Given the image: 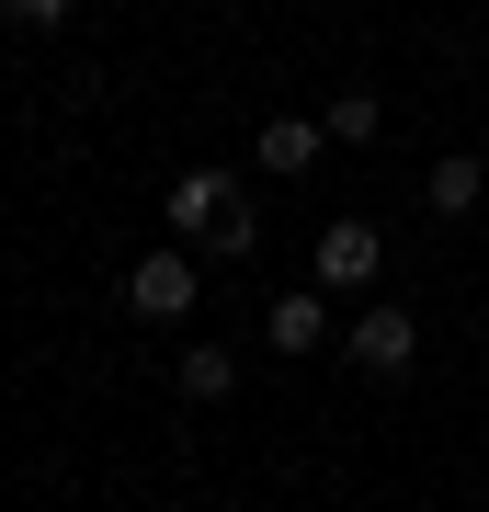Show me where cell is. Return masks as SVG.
I'll list each match as a JSON object with an SVG mask.
<instances>
[{
  "label": "cell",
  "instance_id": "6da1fadb",
  "mask_svg": "<svg viewBox=\"0 0 489 512\" xmlns=\"http://www.w3.org/2000/svg\"><path fill=\"white\" fill-rule=\"evenodd\" d=\"M194 296H205V251H194V239H171V251H137V262H126V319L171 330Z\"/></svg>",
  "mask_w": 489,
  "mask_h": 512
},
{
  "label": "cell",
  "instance_id": "7a4b0ae2",
  "mask_svg": "<svg viewBox=\"0 0 489 512\" xmlns=\"http://www.w3.org/2000/svg\"><path fill=\"white\" fill-rule=\"evenodd\" d=\"M376 274H387V239L364 228V217H330L319 251H308V285H319V296H364Z\"/></svg>",
  "mask_w": 489,
  "mask_h": 512
},
{
  "label": "cell",
  "instance_id": "3957f363",
  "mask_svg": "<svg viewBox=\"0 0 489 512\" xmlns=\"http://www.w3.org/2000/svg\"><path fill=\"white\" fill-rule=\"evenodd\" d=\"M342 353H353L364 376H410V365H421V319H410V308H364Z\"/></svg>",
  "mask_w": 489,
  "mask_h": 512
},
{
  "label": "cell",
  "instance_id": "277c9868",
  "mask_svg": "<svg viewBox=\"0 0 489 512\" xmlns=\"http://www.w3.org/2000/svg\"><path fill=\"white\" fill-rule=\"evenodd\" d=\"M262 330H273V353H330V296H319V285L273 296V308H262Z\"/></svg>",
  "mask_w": 489,
  "mask_h": 512
},
{
  "label": "cell",
  "instance_id": "5b68a950",
  "mask_svg": "<svg viewBox=\"0 0 489 512\" xmlns=\"http://www.w3.org/2000/svg\"><path fill=\"white\" fill-rule=\"evenodd\" d=\"M228 194H239L228 171H171V194H160V205H171V228H182V239H205V228L228 217Z\"/></svg>",
  "mask_w": 489,
  "mask_h": 512
},
{
  "label": "cell",
  "instance_id": "8992f818",
  "mask_svg": "<svg viewBox=\"0 0 489 512\" xmlns=\"http://www.w3.org/2000/svg\"><path fill=\"white\" fill-rule=\"evenodd\" d=\"M478 194H489V160H478V148H444V160L421 171V205H433V217H467Z\"/></svg>",
  "mask_w": 489,
  "mask_h": 512
},
{
  "label": "cell",
  "instance_id": "52a82bcc",
  "mask_svg": "<svg viewBox=\"0 0 489 512\" xmlns=\"http://www.w3.org/2000/svg\"><path fill=\"white\" fill-rule=\"evenodd\" d=\"M319 148H330V126H308V114H273V126L251 137V160H262V171H319Z\"/></svg>",
  "mask_w": 489,
  "mask_h": 512
},
{
  "label": "cell",
  "instance_id": "ba28073f",
  "mask_svg": "<svg viewBox=\"0 0 489 512\" xmlns=\"http://www.w3.org/2000/svg\"><path fill=\"white\" fill-rule=\"evenodd\" d=\"M262 251V217H251V194H228V217L205 228V262H251Z\"/></svg>",
  "mask_w": 489,
  "mask_h": 512
},
{
  "label": "cell",
  "instance_id": "9c48e42d",
  "mask_svg": "<svg viewBox=\"0 0 489 512\" xmlns=\"http://www.w3.org/2000/svg\"><path fill=\"white\" fill-rule=\"evenodd\" d=\"M228 387H239V353H217V342L182 353V399H228Z\"/></svg>",
  "mask_w": 489,
  "mask_h": 512
},
{
  "label": "cell",
  "instance_id": "30bf717a",
  "mask_svg": "<svg viewBox=\"0 0 489 512\" xmlns=\"http://www.w3.org/2000/svg\"><path fill=\"white\" fill-rule=\"evenodd\" d=\"M319 126H330V148H364V137H376V92H342Z\"/></svg>",
  "mask_w": 489,
  "mask_h": 512
},
{
  "label": "cell",
  "instance_id": "8fae6325",
  "mask_svg": "<svg viewBox=\"0 0 489 512\" xmlns=\"http://www.w3.org/2000/svg\"><path fill=\"white\" fill-rule=\"evenodd\" d=\"M0 23H23V35H57V23H69V0H0Z\"/></svg>",
  "mask_w": 489,
  "mask_h": 512
},
{
  "label": "cell",
  "instance_id": "7c38bea8",
  "mask_svg": "<svg viewBox=\"0 0 489 512\" xmlns=\"http://www.w3.org/2000/svg\"><path fill=\"white\" fill-rule=\"evenodd\" d=\"M160 12H171V0H160Z\"/></svg>",
  "mask_w": 489,
  "mask_h": 512
}]
</instances>
